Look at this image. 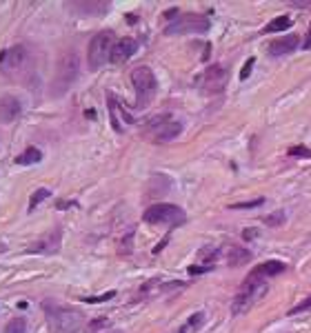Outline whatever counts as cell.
<instances>
[{"instance_id": "cell-16", "label": "cell", "mask_w": 311, "mask_h": 333, "mask_svg": "<svg viewBox=\"0 0 311 333\" xmlns=\"http://www.w3.org/2000/svg\"><path fill=\"white\" fill-rule=\"evenodd\" d=\"M298 44H300V38H298L296 34L280 36V38H276V40L269 44V54H271V56H284V54H291V51H296V49H298Z\"/></svg>"}, {"instance_id": "cell-4", "label": "cell", "mask_w": 311, "mask_h": 333, "mask_svg": "<svg viewBox=\"0 0 311 333\" xmlns=\"http://www.w3.org/2000/svg\"><path fill=\"white\" fill-rule=\"evenodd\" d=\"M131 85H133V91H136V107L138 109H142V107H147L151 100H154V96H156V87H158V82H156V76L154 72H151V67H136L131 72Z\"/></svg>"}, {"instance_id": "cell-28", "label": "cell", "mask_w": 311, "mask_h": 333, "mask_svg": "<svg viewBox=\"0 0 311 333\" xmlns=\"http://www.w3.org/2000/svg\"><path fill=\"white\" fill-rule=\"evenodd\" d=\"M260 204H265V198H253V200H247V202L231 204L229 209H253V207H260Z\"/></svg>"}, {"instance_id": "cell-17", "label": "cell", "mask_w": 311, "mask_h": 333, "mask_svg": "<svg viewBox=\"0 0 311 333\" xmlns=\"http://www.w3.org/2000/svg\"><path fill=\"white\" fill-rule=\"evenodd\" d=\"M251 260V251L240 245H231L229 251H227V262H229V267H243L247 262Z\"/></svg>"}, {"instance_id": "cell-30", "label": "cell", "mask_w": 311, "mask_h": 333, "mask_svg": "<svg viewBox=\"0 0 311 333\" xmlns=\"http://www.w3.org/2000/svg\"><path fill=\"white\" fill-rule=\"evenodd\" d=\"M107 324H109V320H107V318H96V320H91V322H89L87 329L91 331V333H96V331H100V329H103V326H107Z\"/></svg>"}, {"instance_id": "cell-26", "label": "cell", "mask_w": 311, "mask_h": 333, "mask_svg": "<svg viewBox=\"0 0 311 333\" xmlns=\"http://www.w3.org/2000/svg\"><path fill=\"white\" fill-rule=\"evenodd\" d=\"M218 253H220V249H218V247H205L198 255H200V260H202V262H213L216 258H218Z\"/></svg>"}, {"instance_id": "cell-18", "label": "cell", "mask_w": 311, "mask_h": 333, "mask_svg": "<svg viewBox=\"0 0 311 333\" xmlns=\"http://www.w3.org/2000/svg\"><path fill=\"white\" fill-rule=\"evenodd\" d=\"M284 271V262L280 260H267L262 265H258L256 269L251 271V275H256V278H269V275H278Z\"/></svg>"}, {"instance_id": "cell-3", "label": "cell", "mask_w": 311, "mask_h": 333, "mask_svg": "<svg viewBox=\"0 0 311 333\" xmlns=\"http://www.w3.org/2000/svg\"><path fill=\"white\" fill-rule=\"evenodd\" d=\"M116 44V34L109 29L98 31L96 36L89 40V49H87V62L91 69H100L111 60V49Z\"/></svg>"}, {"instance_id": "cell-35", "label": "cell", "mask_w": 311, "mask_h": 333, "mask_svg": "<svg viewBox=\"0 0 311 333\" xmlns=\"http://www.w3.org/2000/svg\"><path fill=\"white\" fill-rule=\"evenodd\" d=\"M67 207H76V202H56V209H67Z\"/></svg>"}, {"instance_id": "cell-25", "label": "cell", "mask_w": 311, "mask_h": 333, "mask_svg": "<svg viewBox=\"0 0 311 333\" xmlns=\"http://www.w3.org/2000/svg\"><path fill=\"white\" fill-rule=\"evenodd\" d=\"M3 333H27V322H25V318H14V320H9Z\"/></svg>"}, {"instance_id": "cell-33", "label": "cell", "mask_w": 311, "mask_h": 333, "mask_svg": "<svg viewBox=\"0 0 311 333\" xmlns=\"http://www.w3.org/2000/svg\"><path fill=\"white\" fill-rule=\"evenodd\" d=\"M209 269H211V267H205V265H202V267H189V273H192V275H198V273L209 271Z\"/></svg>"}, {"instance_id": "cell-1", "label": "cell", "mask_w": 311, "mask_h": 333, "mask_svg": "<svg viewBox=\"0 0 311 333\" xmlns=\"http://www.w3.org/2000/svg\"><path fill=\"white\" fill-rule=\"evenodd\" d=\"M267 289H269V284H267L265 278H256V275L249 273L247 275V280H245V284L240 287V291L236 293V298H233L231 313L233 316H245V313L265 296Z\"/></svg>"}, {"instance_id": "cell-8", "label": "cell", "mask_w": 311, "mask_h": 333, "mask_svg": "<svg viewBox=\"0 0 311 333\" xmlns=\"http://www.w3.org/2000/svg\"><path fill=\"white\" fill-rule=\"evenodd\" d=\"M227 78H229V69L222 65H211L198 76L196 85L205 93H220V91H225Z\"/></svg>"}, {"instance_id": "cell-27", "label": "cell", "mask_w": 311, "mask_h": 333, "mask_svg": "<svg viewBox=\"0 0 311 333\" xmlns=\"http://www.w3.org/2000/svg\"><path fill=\"white\" fill-rule=\"evenodd\" d=\"M111 298H116V291H107V293H103V296L82 298V302H87V304H98V302H107V300H111Z\"/></svg>"}, {"instance_id": "cell-32", "label": "cell", "mask_w": 311, "mask_h": 333, "mask_svg": "<svg viewBox=\"0 0 311 333\" xmlns=\"http://www.w3.org/2000/svg\"><path fill=\"white\" fill-rule=\"evenodd\" d=\"M253 58H247V62H245V67H243V72H240V80H247L251 76V69H253Z\"/></svg>"}, {"instance_id": "cell-24", "label": "cell", "mask_w": 311, "mask_h": 333, "mask_svg": "<svg viewBox=\"0 0 311 333\" xmlns=\"http://www.w3.org/2000/svg\"><path fill=\"white\" fill-rule=\"evenodd\" d=\"M284 220H287V213H284L282 209H278V211H274V213H269V216L262 218V222L267 227H282Z\"/></svg>"}, {"instance_id": "cell-21", "label": "cell", "mask_w": 311, "mask_h": 333, "mask_svg": "<svg viewBox=\"0 0 311 333\" xmlns=\"http://www.w3.org/2000/svg\"><path fill=\"white\" fill-rule=\"evenodd\" d=\"M291 27V18L289 16H280V18H274L267 27L262 29V34H276V31H287Z\"/></svg>"}, {"instance_id": "cell-34", "label": "cell", "mask_w": 311, "mask_h": 333, "mask_svg": "<svg viewBox=\"0 0 311 333\" xmlns=\"http://www.w3.org/2000/svg\"><path fill=\"white\" fill-rule=\"evenodd\" d=\"M302 49H307V51H311V25H309V31H307V38H304V42H302Z\"/></svg>"}, {"instance_id": "cell-15", "label": "cell", "mask_w": 311, "mask_h": 333, "mask_svg": "<svg viewBox=\"0 0 311 333\" xmlns=\"http://www.w3.org/2000/svg\"><path fill=\"white\" fill-rule=\"evenodd\" d=\"M107 107H109V118H111V127L116 131H123V125H120V120H125V123H133V118L129 116V111H125L123 105H120V100L116 98L113 93H107Z\"/></svg>"}, {"instance_id": "cell-10", "label": "cell", "mask_w": 311, "mask_h": 333, "mask_svg": "<svg viewBox=\"0 0 311 333\" xmlns=\"http://www.w3.org/2000/svg\"><path fill=\"white\" fill-rule=\"evenodd\" d=\"M60 242H62V229L54 227L49 233H44L42 238H38L27 251L29 253H42V255H52L56 251H60Z\"/></svg>"}, {"instance_id": "cell-20", "label": "cell", "mask_w": 311, "mask_h": 333, "mask_svg": "<svg viewBox=\"0 0 311 333\" xmlns=\"http://www.w3.org/2000/svg\"><path fill=\"white\" fill-rule=\"evenodd\" d=\"M205 318H207L205 311H198V313H194V316H189L187 322L180 326V333H192L196 329H200V326L205 324Z\"/></svg>"}, {"instance_id": "cell-11", "label": "cell", "mask_w": 311, "mask_h": 333, "mask_svg": "<svg viewBox=\"0 0 311 333\" xmlns=\"http://www.w3.org/2000/svg\"><path fill=\"white\" fill-rule=\"evenodd\" d=\"M25 60H27V47H22V44H14V47L0 51V69L3 72H16L25 65Z\"/></svg>"}, {"instance_id": "cell-6", "label": "cell", "mask_w": 311, "mask_h": 333, "mask_svg": "<svg viewBox=\"0 0 311 333\" xmlns=\"http://www.w3.org/2000/svg\"><path fill=\"white\" fill-rule=\"evenodd\" d=\"M211 27L207 16L202 14H196V11H187V14H180L174 22L167 25L164 34H205Z\"/></svg>"}, {"instance_id": "cell-31", "label": "cell", "mask_w": 311, "mask_h": 333, "mask_svg": "<svg viewBox=\"0 0 311 333\" xmlns=\"http://www.w3.org/2000/svg\"><path fill=\"white\" fill-rule=\"evenodd\" d=\"M302 311H311V296L307 300H302L298 306H294V309L289 311V316H298V313H302Z\"/></svg>"}, {"instance_id": "cell-14", "label": "cell", "mask_w": 311, "mask_h": 333, "mask_svg": "<svg viewBox=\"0 0 311 333\" xmlns=\"http://www.w3.org/2000/svg\"><path fill=\"white\" fill-rule=\"evenodd\" d=\"M69 7L78 11L80 16H105L111 9V3H107V0H80V3H71Z\"/></svg>"}, {"instance_id": "cell-23", "label": "cell", "mask_w": 311, "mask_h": 333, "mask_svg": "<svg viewBox=\"0 0 311 333\" xmlns=\"http://www.w3.org/2000/svg\"><path fill=\"white\" fill-rule=\"evenodd\" d=\"M49 196H52V191H49V189H44V187L36 189L34 194H31V198H29V209H27V211H29V213H31V211H36L38 204H40L42 200H47Z\"/></svg>"}, {"instance_id": "cell-13", "label": "cell", "mask_w": 311, "mask_h": 333, "mask_svg": "<svg viewBox=\"0 0 311 333\" xmlns=\"http://www.w3.org/2000/svg\"><path fill=\"white\" fill-rule=\"evenodd\" d=\"M136 49H138V42L133 40V38H118L116 44H113V49H111V62L113 65H123V62H127L131 58L133 54H136Z\"/></svg>"}, {"instance_id": "cell-7", "label": "cell", "mask_w": 311, "mask_h": 333, "mask_svg": "<svg viewBox=\"0 0 311 333\" xmlns=\"http://www.w3.org/2000/svg\"><path fill=\"white\" fill-rule=\"evenodd\" d=\"M78 78V56L74 51L65 54L58 62V69H56V78H54V93H65L69 87L74 85V80Z\"/></svg>"}, {"instance_id": "cell-5", "label": "cell", "mask_w": 311, "mask_h": 333, "mask_svg": "<svg viewBox=\"0 0 311 333\" xmlns=\"http://www.w3.org/2000/svg\"><path fill=\"white\" fill-rule=\"evenodd\" d=\"M142 220L149 222V225H164V227H178L187 220L185 211L176 204H167V202H160V204H151L149 209H145L142 213Z\"/></svg>"}, {"instance_id": "cell-19", "label": "cell", "mask_w": 311, "mask_h": 333, "mask_svg": "<svg viewBox=\"0 0 311 333\" xmlns=\"http://www.w3.org/2000/svg\"><path fill=\"white\" fill-rule=\"evenodd\" d=\"M42 160V151L40 149H36V147H27L20 156L16 158V164H36V162H40Z\"/></svg>"}, {"instance_id": "cell-9", "label": "cell", "mask_w": 311, "mask_h": 333, "mask_svg": "<svg viewBox=\"0 0 311 333\" xmlns=\"http://www.w3.org/2000/svg\"><path fill=\"white\" fill-rule=\"evenodd\" d=\"M180 131H182V125L178 123V120H171L164 116L154 118L147 125V129H145V133H147L151 140H156V142H169V140L180 136Z\"/></svg>"}, {"instance_id": "cell-29", "label": "cell", "mask_w": 311, "mask_h": 333, "mask_svg": "<svg viewBox=\"0 0 311 333\" xmlns=\"http://www.w3.org/2000/svg\"><path fill=\"white\" fill-rule=\"evenodd\" d=\"M289 156H294V158H311V149H307V147H302V145H296V147H291V149H289Z\"/></svg>"}, {"instance_id": "cell-12", "label": "cell", "mask_w": 311, "mask_h": 333, "mask_svg": "<svg viewBox=\"0 0 311 333\" xmlns=\"http://www.w3.org/2000/svg\"><path fill=\"white\" fill-rule=\"evenodd\" d=\"M20 113H22V102L16 96H3L0 98V125L14 123Z\"/></svg>"}, {"instance_id": "cell-36", "label": "cell", "mask_w": 311, "mask_h": 333, "mask_svg": "<svg viewBox=\"0 0 311 333\" xmlns=\"http://www.w3.org/2000/svg\"><path fill=\"white\" fill-rule=\"evenodd\" d=\"M253 235H258V229H249V231H245V240L253 238Z\"/></svg>"}, {"instance_id": "cell-2", "label": "cell", "mask_w": 311, "mask_h": 333, "mask_svg": "<svg viewBox=\"0 0 311 333\" xmlns=\"http://www.w3.org/2000/svg\"><path fill=\"white\" fill-rule=\"evenodd\" d=\"M47 320L54 333H78L82 326V313L71 306H52L47 304Z\"/></svg>"}, {"instance_id": "cell-22", "label": "cell", "mask_w": 311, "mask_h": 333, "mask_svg": "<svg viewBox=\"0 0 311 333\" xmlns=\"http://www.w3.org/2000/svg\"><path fill=\"white\" fill-rule=\"evenodd\" d=\"M133 235H136V227H131L129 231L123 235V240H120V245H118V253L120 255H129L133 251Z\"/></svg>"}]
</instances>
